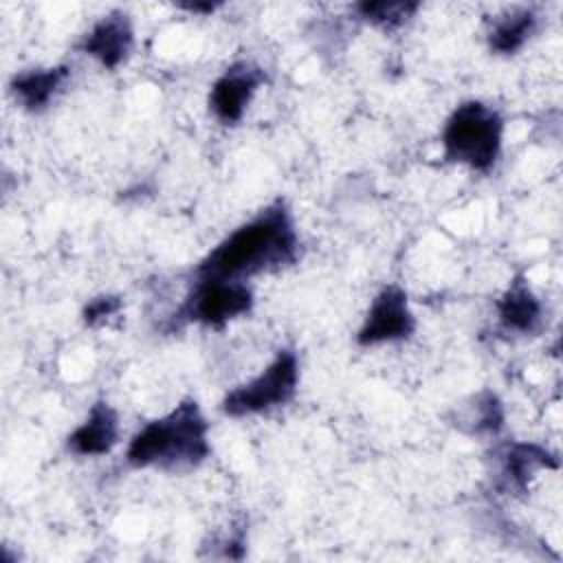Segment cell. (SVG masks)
Wrapping results in <instances>:
<instances>
[{"label": "cell", "instance_id": "cell-1", "mask_svg": "<svg viewBox=\"0 0 563 563\" xmlns=\"http://www.w3.org/2000/svg\"><path fill=\"white\" fill-rule=\"evenodd\" d=\"M299 238L288 205L279 198L240 224L198 264L196 277L238 279L284 268L297 260Z\"/></svg>", "mask_w": 563, "mask_h": 563}, {"label": "cell", "instance_id": "cell-2", "mask_svg": "<svg viewBox=\"0 0 563 563\" xmlns=\"http://www.w3.org/2000/svg\"><path fill=\"white\" fill-rule=\"evenodd\" d=\"M209 451L207 418L194 398H185L169 413L134 433L125 460L134 468L183 471L205 462Z\"/></svg>", "mask_w": 563, "mask_h": 563}, {"label": "cell", "instance_id": "cell-3", "mask_svg": "<svg viewBox=\"0 0 563 563\" xmlns=\"http://www.w3.org/2000/svg\"><path fill=\"white\" fill-rule=\"evenodd\" d=\"M504 119L484 101L460 103L442 128L444 158L475 172H488L501 152Z\"/></svg>", "mask_w": 563, "mask_h": 563}, {"label": "cell", "instance_id": "cell-4", "mask_svg": "<svg viewBox=\"0 0 563 563\" xmlns=\"http://www.w3.org/2000/svg\"><path fill=\"white\" fill-rule=\"evenodd\" d=\"M299 385V361L292 350H279L277 356L251 380L231 389L222 402V413L244 418L271 411L292 400Z\"/></svg>", "mask_w": 563, "mask_h": 563}, {"label": "cell", "instance_id": "cell-5", "mask_svg": "<svg viewBox=\"0 0 563 563\" xmlns=\"http://www.w3.org/2000/svg\"><path fill=\"white\" fill-rule=\"evenodd\" d=\"M253 308V292L246 282L196 277L191 292L178 310V319L207 328H222Z\"/></svg>", "mask_w": 563, "mask_h": 563}, {"label": "cell", "instance_id": "cell-6", "mask_svg": "<svg viewBox=\"0 0 563 563\" xmlns=\"http://www.w3.org/2000/svg\"><path fill=\"white\" fill-rule=\"evenodd\" d=\"M416 330V317L409 308L407 292L396 286L387 284L383 286L363 319V325L358 328L356 341L358 345H378V343H391L409 339Z\"/></svg>", "mask_w": 563, "mask_h": 563}, {"label": "cell", "instance_id": "cell-7", "mask_svg": "<svg viewBox=\"0 0 563 563\" xmlns=\"http://www.w3.org/2000/svg\"><path fill=\"white\" fill-rule=\"evenodd\" d=\"M264 81H266V75L257 64L249 59H240L231 64L213 81L209 90V108L213 117L227 125L238 123L244 117L253 95Z\"/></svg>", "mask_w": 563, "mask_h": 563}, {"label": "cell", "instance_id": "cell-8", "mask_svg": "<svg viewBox=\"0 0 563 563\" xmlns=\"http://www.w3.org/2000/svg\"><path fill=\"white\" fill-rule=\"evenodd\" d=\"M134 44V29L130 15L123 11H110L81 37L79 48L97 59L103 68L121 66Z\"/></svg>", "mask_w": 563, "mask_h": 563}, {"label": "cell", "instance_id": "cell-9", "mask_svg": "<svg viewBox=\"0 0 563 563\" xmlns=\"http://www.w3.org/2000/svg\"><path fill=\"white\" fill-rule=\"evenodd\" d=\"M543 468H559V457L534 442H510L499 451V484L526 493L530 479Z\"/></svg>", "mask_w": 563, "mask_h": 563}, {"label": "cell", "instance_id": "cell-10", "mask_svg": "<svg viewBox=\"0 0 563 563\" xmlns=\"http://www.w3.org/2000/svg\"><path fill=\"white\" fill-rule=\"evenodd\" d=\"M119 442V416L99 400L90 407L86 420L68 435V449L77 455H103Z\"/></svg>", "mask_w": 563, "mask_h": 563}, {"label": "cell", "instance_id": "cell-11", "mask_svg": "<svg viewBox=\"0 0 563 563\" xmlns=\"http://www.w3.org/2000/svg\"><path fill=\"white\" fill-rule=\"evenodd\" d=\"M497 319L499 325L508 332L517 334H530L541 323V301L528 286L523 277H515L510 286L504 290V295L497 299Z\"/></svg>", "mask_w": 563, "mask_h": 563}, {"label": "cell", "instance_id": "cell-12", "mask_svg": "<svg viewBox=\"0 0 563 563\" xmlns=\"http://www.w3.org/2000/svg\"><path fill=\"white\" fill-rule=\"evenodd\" d=\"M70 77L68 66H51V68H31L18 73L11 79V92L22 108L37 112L44 110L53 97L62 90L66 79Z\"/></svg>", "mask_w": 563, "mask_h": 563}, {"label": "cell", "instance_id": "cell-13", "mask_svg": "<svg viewBox=\"0 0 563 563\" xmlns=\"http://www.w3.org/2000/svg\"><path fill=\"white\" fill-rule=\"evenodd\" d=\"M537 31V13L528 7H515L493 20L488 31V46L495 53L510 55L519 51Z\"/></svg>", "mask_w": 563, "mask_h": 563}, {"label": "cell", "instance_id": "cell-14", "mask_svg": "<svg viewBox=\"0 0 563 563\" xmlns=\"http://www.w3.org/2000/svg\"><path fill=\"white\" fill-rule=\"evenodd\" d=\"M466 433H497L504 424V407L493 391H482L457 411V422Z\"/></svg>", "mask_w": 563, "mask_h": 563}, {"label": "cell", "instance_id": "cell-15", "mask_svg": "<svg viewBox=\"0 0 563 563\" xmlns=\"http://www.w3.org/2000/svg\"><path fill=\"white\" fill-rule=\"evenodd\" d=\"M356 13L374 24V26H383V29H396L400 24H405L418 9V2H387V0H365L358 2Z\"/></svg>", "mask_w": 563, "mask_h": 563}, {"label": "cell", "instance_id": "cell-16", "mask_svg": "<svg viewBox=\"0 0 563 563\" xmlns=\"http://www.w3.org/2000/svg\"><path fill=\"white\" fill-rule=\"evenodd\" d=\"M121 310V299L112 297V295H103L92 299L86 308H84V321L88 325H97L101 321H106L108 317L117 314Z\"/></svg>", "mask_w": 563, "mask_h": 563}, {"label": "cell", "instance_id": "cell-17", "mask_svg": "<svg viewBox=\"0 0 563 563\" xmlns=\"http://www.w3.org/2000/svg\"><path fill=\"white\" fill-rule=\"evenodd\" d=\"M178 7L189 13H213L220 4L218 2H178Z\"/></svg>", "mask_w": 563, "mask_h": 563}]
</instances>
